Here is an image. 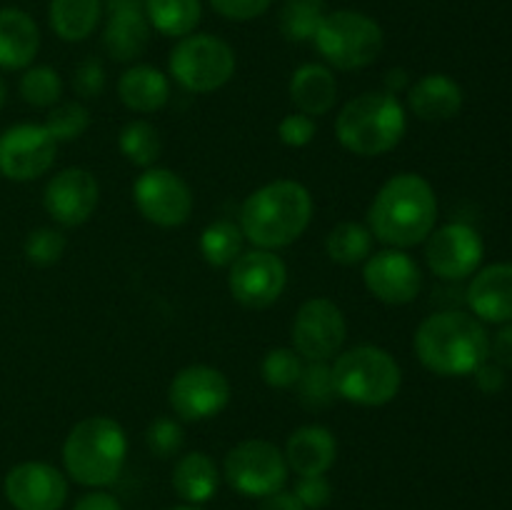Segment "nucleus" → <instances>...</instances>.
<instances>
[{"mask_svg": "<svg viewBox=\"0 0 512 510\" xmlns=\"http://www.w3.org/2000/svg\"><path fill=\"white\" fill-rule=\"evenodd\" d=\"M438 223V195L418 173L385 180L368 208V228L388 248H413L428 240Z\"/></svg>", "mask_w": 512, "mask_h": 510, "instance_id": "f257e3e1", "label": "nucleus"}, {"mask_svg": "<svg viewBox=\"0 0 512 510\" xmlns=\"http://www.w3.org/2000/svg\"><path fill=\"white\" fill-rule=\"evenodd\" d=\"M413 348L430 373L458 378L473 375L490 358V335L475 315L440 310L418 325Z\"/></svg>", "mask_w": 512, "mask_h": 510, "instance_id": "f03ea898", "label": "nucleus"}, {"mask_svg": "<svg viewBox=\"0 0 512 510\" xmlns=\"http://www.w3.org/2000/svg\"><path fill=\"white\" fill-rule=\"evenodd\" d=\"M313 220V195L298 180H273L245 198L240 230L260 250H280L300 238Z\"/></svg>", "mask_w": 512, "mask_h": 510, "instance_id": "7ed1b4c3", "label": "nucleus"}, {"mask_svg": "<svg viewBox=\"0 0 512 510\" xmlns=\"http://www.w3.org/2000/svg\"><path fill=\"white\" fill-rule=\"evenodd\" d=\"M128 435L118 420L90 415L70 428L63 443V465L70 480L83 488L103 490L123 473Z\"/></svg>", "mask_w": 512, "mask_h": 510, "instance_id": "20e7f679", "label": "nucleus"}, {"mask_svg": "<svg viewBox=\"0 0 512 510\" xmlns=\"http://www.w3.org/2000/svg\"><path fill=\"white\" fill-rule=\"evenodd\" d=\"M408 133V113L395 95L385 90L355 95L335 118L340 145L360 158H378L398 148Z\"/></svg>", "mask_w": 512, "mask_h": 510, "instance_id": "39448f33", "label": "nucleus"}, {"mask_svg": "<svg viewBox=\"0 0 512 510\" xmlns=\"http://www.w3.org/2000/svg\"><path fill=\"white\" fill-rule=\"evenodd\" d=\"M335 395L363 408H380L395 400L403 385L398 360L378 345H355L335 355Z\"/></svg>", "mask_w": 512, "mask_h": 510, "instance_id": "423d86ee", "label": "nucleus"}, {"mask_svg": "<svg viewBox=\"0 0 512 510\" xmlns=\"http://www.w3.org/2000/svg\"><path fill=\"white\" fill-rule=\"evenodd\" d=\"M313 43L328 68L363 70L383 53L385 33L378 20L360 10H333L325 13Z\"/></svg>", "mask_w": 512, "mask_h": 510, "instance_id": "0eeeda50", "label": "nucleus"}, {"mask_svg": "<svg viewBox=\"0 0 512 510\" xmlns=\"http://www.w3.org/2000/svg\"><path fill=\"white\" fill-rule=\"evenodd\" d=\"M168 70L188 93H213L235 75V50L218 35L190 33L170 50Z\"/></svg>", "mask_w": 512, "mask_h": 510, "instance_id": "6e6552de", "label": "nucleus"}, {"mask_svg": "<svg viewBox=\"0 0 512 510\" xmlns=\"http://www.w3.org/2000/svg\"><path fill=\"white\" fill-rule=\"evenodd\" d=\"M288 460L275 443L263 438H250L228 450L223 475L235 493L245 498H265L288 483Z\"/></svg>", "mask_w": 512, "mask_h": 510, "instance_id": "1a4fd4ad", "label": "nucleus"}, {"mask_svg": "<svg viewBox=\"0 0 512 510\" xmlns=\"http://www.w3.org/2000/svg\"><path fill=\"white\" fill-rule=\"evenodd\" d=\"M290 338H293V350L305 363H328L348 340L343 310L328 298L305 300L295 313Z\"/></svg>", "mask_w": 512, "mask_h": 510, "instance_id": "9d476101", "label": "nucleus"}, {"mask_svg": "<svg viewBox=\"0 0 512 510\" xmlns=\"http://www.w3.org/2000/svg\"><path fill=\"white\" fill-rule=\"evenodd\" d=\"M133 203L148 223L158 228H178L193 215V190L175 170L145 168L133 185Z\"/></svg>", "mask_w": 512, "mask_h": 510, "instance_id": "9b49d317", "label": "nucleus"}, {"mask_svg": "<svg viewBox=\"0 0 512 510\" xmlns=\"http://www.w3.org/2000/svg\"><path fill=\"white\" fill-rule=\"evenodd\" d=\"M168 403L180 420H210L228 408L230 380L213 365H188L170 380Z\"/></svg>", "mask_w": 512, "mask_h": 510, "instance_id": "f8f14e48", "label": "nucleus"}, {"mask_svg": "<svg viewBox=\"0 0 512 510\" xmlns=\"http://www.w3.org/2000/svg\"><path fill=\"white\" fill-rule=\"evenodd\" d=\"M288 285V268L275 250H248L240 253L230 265L228 288L230 295L243 308L265 310L275 305Z\"/></svg>", "mask_w": 512, "mask_h": 510, "instance_id": "ddd939ff", "label": "nucleus"}, {"mask_svg": "<svg viewBox=\"0 0 512 510\" xmlns=\"http://www.w3.org/2000/svg\"><path fill=\"white\" fill-rule=\"evenodd\" d=\"M58 158V143L45 125L18 123L0 133V175L30 183L48 173Z\"/></svg>", "mask_w": 512, "mask_h": 510, "instance_id": "4468645a", "label": "nucleus"}, {"mask_svg": "<svg viewBox=\"0 0 512 510\" xmlns=\"http://www.w3.org/2000/svg\"><path fill=\"white\" fill-rule=\"evenodd\" d=\"M483 238L468 223H448L425 240V263L438 278L465 280L483 263Z\"/></svg>", "mask_w": 512, "mask_h": 510, "instance_id": "2eb2a0df", "label": "nucleus"}, {"mask_svg": "<svg viewBox=\"0 0 512 510\" xmlns=\"http://www.w3.org/2000/svg\"><path fill=\"white\" fill-rule=\"evenodd\" d=\"M3 493L15 510H60L68 500V478L55 465L25 460L8 470Z\"/></svg>", "mask_w": 512, "mask_h": 510, "instance_id": "dca6fc26", "label": "nucleus"}, {"mask_svg": "<svg viewBox=\"0 0 512 510\" xmlns=\"http://www.w3.org/2000/svg\"><path fill=\"white\" fill-rule=\"evenodd\" d=\"M363 280L368 293L385 305L413 303L423 288V270L405 250L385 248L365 260Z\"/></svg>", "mask_w": 512, "mask_h": 510, "instance_id": "f3484780", "label": "nucleus"}, {"mask_svg": "<svg viewBox=\"0 0 512 510\" xmlns=\"http://www.w3.org/2000/svg\"><path fill=\"white\" fill-rule=\"evenodd\" d=\"M100 203V185L90 170L65 168L48 180L43 205L50 218L63 228H78L93 218Z\"/></svg>", "mask_w": 512, "mask_h": 510, "instance_id": "a211bd4d", "label": "nucleus"}, {"mask_svg": "<svg viewBox=\"0 0 512 510\" xmlns=\"http://www.w3.org/2000/svg\"><path fill=\"white\" fill-rule=\"evenodd\" d=\"M103 48L118 63H133L150 43L145 0H103Z\"/></svg>", "mask_w": 512, "mask_h": 510, "instance_id": "6ab92c4d", "label": "nucleus"}, {"mask_svg": "<svg viewBox=\"0 0 512 510\" xmlns=\"http://www.w3.org/2000/svg\"><path fill=\"white\" fill-rule=\"evenodd\" d=\"M468 305L480 323H510L512 263H493L475 270L468 285Z\"/></svg>", "mask_w": 512, "mask_h": 510, "instance_id": "aec40b11", "label": "nucleus"}, {"mask_svg": "<svg viewBox=\"0 0 512 510\" xmlns=\"http://www.w3.org/2000/svg\"><path fill=\"white\" fill-rule=\"evenodd\" d=\"M285 460L295 475H325L338 458V440L325 425H303L285 443Z\"/></svg>", "mask_w": 512, "mask_h": 510, "instance_id": "412c9836", "label": "nucleus"}, {"mask_svg": "<svg viewBox=\"0 0 512 510\" xmlns=\"http://www.w3.org/2000/svg\"><path fill=\"white\" fill-rule=\"evenodd\" d=\"M465 95L458 80L445 73H428L408 88V108L415 118L450 120L463 110Z\"/></svg>", "mask_w": 512, "mask_h": 510, "instance_id": "4be33fe9", "label": "nucleus"}, {"mask_svg": "<svg viewBox=\"0 0 512 510\" xmlns=\"http://www.w3.org/2000/svg\"><path fill=\"white\" fill-rule=\"evenodd\" d=\"M40 50V28L20 8H0V68L25 70Z\"/></svg>", "mask_w": 512, "mask_h": 510, "instance_id": "5701e85b", "label": "nucleus"}, {"mask_svg": "<svg viewBox=\"0 0 512 510\" xmlns=\"http://www.w3.org/2000/svg\"><path fill=\"white\" fill-rule=\"evenodd\" d=\"M290 100L298 113L318 118L328 115L338 100V80L333 68L323 63H305L290 78Z\"/></svg>", "mask_w": 512, "mask_h": 510, "instance_id": "b1692460", "label": "nucleus"}, {"mask_svg": "<svg viewBox=\"0 0 512 510\" xmlns=\"http://www.w3.org/2000/svg\"><path fill=\"white\" fill-rule=\"evenodd\" d=\"M118 98L133 113H155L170 100V80L153 65H130L118 80Z\"/></svg>", "mask_w": 512, "mask_h": 510, "instance_id": "393cba45", "label": "nucleus"}, {"mask_svg": "<svg viewBox=\"0 0 512 510\" xmlns=\"http://www.w3.org/2000/svg\"><path fill=\"white\" fill-rule=\"evenodd\" d=\"M220 488V470L203 450L185 453L173 468V490L188 505H203L215 498Z\"/></svg>", "mask_w": 512, "mask_h": 510, "instance_id": "a878e982", "label": "nucleus"}, {"mask_svg": "<svg viewBox=\"0 0 512 510\" xmlns=\"http://www.w3.org/2000/svg\"><path fill=\"white\" fill-rule=\"evenodd\" d=\"M103 20V0H50L48 23L65 43L88 40Z\"/></svg>", "mask_w": 512, "mask_h": 510, "instance_id": "bb28decb", "label": "nucleus"}, {"mask_svg": "<svg viewBox=\"0 0 512 510\" xmlns=\"http://www.w3.org/2000/svg\"><path fill=\"white\" fill-rule=\"evenodd\" d=\"M150 28L165 38H185L195 33L203 18V0H145Z\"/></svg>", "mask_w": 512, "mask_h": 510, "instance_id": "cd10ccee", "label": "nucleus"}, {"mask_svg": "<svg viewBox=\"0 0 512 510\" xmlns=\"http://www.w3.org/2000/svg\"><path fill=\"white\" fill-rule=\"evenodd\" d=\"M373 233L368 225L345 220L338 223L325 238V253L338 265H360L373 255Z\"/></svg>", "mask_w": 512, "mask_h": 510, "instance_id": "c85d7f7f", "label": "nucleus"}, {"mask_svg": "<svg viewBox=\"0 0 512 510\" xmlns=\"http://www.w3.org/2000/svg\"><path fill=\"white\" fill-rule=\"evenodd\" d=\"M243 230L233 220H215L200 233V253L213 268H230L243 253Z\"/></svg>", "mask_w": 512, "mask_h": 510, "instance_id": "c756f323", "label": "nucleus"}, {"mask_svg": "<svg viewBox=\"0 0 512 510\" xmlns=\"http://www.w3.org/2000/svg\"><path fill=\"white\" fill-rule=\"evenodd\" d=\"M118 148L125 160L138 168H153L155 160L160 158L163 140H160L158 128L148 120H130L118 135Z\"/></svg>", "mask_w": 512, "mask_h": 510, "instance_id": "7c9ffc66", "label": "nucleus"}, {"mask_svg": "<svg viewBox=\"0 0 512 510\" xmlns=\"http://www.w3.org/2000/svg\"><path fill=\"white\" fill-rule=\"evenodd\" d=\"M325 18V0H285L280 10V33L290 43H308L315 38Z\"/></svg>", "mask_w": 512, "mask_h": 510, "instance_id": "2f4dec72", "label": "nucleus"}, {"mask_svg": "<svg viewBox=\"0 0 512 510\" xmlns=\"http://www.w3.org/2000/svg\"><path fill=\"white\" fill-rule=\"evenodd\" d=\"M20 98L33 108H53L63 98V78L50 65H30L20 75Z\"/></svg>", "mask_w": 512, "mask_h": 510, "instance_id": "473e14b6", "label": "nucleus"}, {"mask_svg": "<svg viewBox=\"0 0 512 510\" xmlns=\"http://www.w3.org/2000/svg\"><path fill=\"white\" fill-rule=\"evenodd\" d=\"M295 388H298L300 403L308 410H323L338 398L335 395L333 368H330V363H305Z\"/></svg>", "mask_w": 512, "mask_h": 510, "instance_id": "72a5a7b5", "label": "nucleus"}, {"mask_svg": "<svg viewBox=\"0 0 512 510\" xmlns=\"http://www.w3.org/2000/svg\"><path fill=\"white\" fill-rule=\"evenodd\" d=\"M43 125L53 135L55 143H70V140H78L90 128V110L78 100L58 103L50 108Z\"/></svg>", "mask_w": 512, "mask_h": 510, "instance_id": "f704fd0d", "label": "nucleus"}, {"mask_svg": "<svg viewBox=\"0 0 512 510\" xmlns=\"http://www.w3.org/2000/svg\"><path fill=\"white\" fill-rule=\"evenodd\" d=\"M303 368L305 360L293 348H273L265 353L263 363H260V375L270 388L288 390L295 388Z\"/></svg>", "mask_w": 512, "mask_h": 510, "instance_id": "c9c22d12", "label": "nucleus"}, {"mask_svg": "<svg viewBox=\"0 0 512 510\" xmlns=\"http://www.w3.org/2000/svg\"><path fill=\"white\" fill-rule=\"evenodd\" d=\"M65 235L55 228H35L33 233H28L25 238V258L30 265H38V268H50V265L58 263L65 255Z\"/></svg>", "mask_w": 512, "mask_h": 510, "instance_id": "e433bc0d", "label": "nucleus"}, {"mask_svg": "<svg viewBox=\"0 0 512 510\" xmlns=\"http://www.w3.org/2000/svg\"><path fill=\"white\" fill-rule=\"evenodd\" d=\"M183 443H185L183 425H180L175 418H168V415L155 418L153 423L148 425V430H145V445H148V450L155 455V458H163V460L173 458V455L180 453Z\"/></svg>", "mask_w": 512, "mask_h": 510, "instance_id": "4c0bfd02", "label": "nucleus"}, {"mask_svg": "<svg viewBox=\"0 0 512 510\" xmlns=\"http://www.w3.org/2000/svg\"><path fill=\"white\" fill-rule=\"evenodd\" d=\"M73 90L85 100L98 98L105 90V68L98 58H85L73 70Z\"/></svg>", "mask_w": 512, "mask_h": 510, "instance_id": "58836bf2", "label": "nucleus"}, {"mask_svg": "<svg viewBox=\"0 0 512 510\" xmlns=\"http://www.w3.org/2000/svg\"><path fill=\"white\" fill-rule=\"evenodd\" d=\"M315 133H318L315 118H310V115L305 113L285 115L278 125V138L283 140L288 148H305L308 143H313Z\"/></svg>", "mask_w": 512, "mask_h": 510, "instance_id": "ea45409f", "label": "nucleus"}, {"mask_svg": "<svg viewBox=\"0 0 512 510\" xmlns=\"http://www.w3.org/2000/svg\"><path fill=\"white\" fill-rule=\"evenodd\" d=\"M295 495L305 510H320L333 500V485L325 475H305L295 483Z\"/></svg>", "mask_w": 512, "mask_h": 510, "instance_id": "a19ab883", "label": "nucleus"}, {"mask_svg": "<svg viewBox=\"0 0 512 510\" xmlns=\"http://www.w3.org/2000/svg\"><path fill=\"white\" fill-rule=\"evenodd\" d=\"M208 3L225 20L248 23V20H255L268 13L273 0H208Z\"/></svg>", "mask_w": 512, "mask_h": 510, "instance_id": "79ce46f5", "label": "nucleus"}, {"mask_svg": "<svg viewBox=\"0 0 512 510\" xmlns=\"http://www.w3.org/2000/svg\"><path fill=\"white\" fill-rule=\"evenodd\" d=\"M473 378H475V385L488 395H498L500 390L505 388V383H508V375H505L503 365L490 363V360H485V363L475 370Z\"/></svg>", "mask_w": 512, "mask_h": 510, "instance_id": "37998d69", "label": "nucleus"}, {"mask_svg": "<svg viewBox=\"0 0 512 510\" xmlns=\"http://www.w3.org/2000/svg\"><path fill=\"white\" fill-rule=\"evenodd\" d=\"M490 355L498 365H503L505 370H512V320L505 323L503 328L495 333V338L490 340Z\"/></svg>", "mask_w": 512, "mask_h": 510, "instance_id": "c03bdc74", "label": "nucleus"}, {"mask_svg": "<svg viewBox=\"0 0 512 510\" xmlns=\"http://www.w3.org/2000/svg\"><path fill=\"white\" fill-rule=\"evenodd\" d=\"M73 510H123L120 500L105 490H90L75 500Z\"/></svg>", "mask_w": 512, "mask_h": 510, "instance_id": "a18cd8bd", "label": "nucleus"}, {"mask_svg": "<svg viewBox=\"0 0 512 510\" xmlns=\"http://www.w3.org/2000/svg\"><path fill=\"white\" fill-rule=\"evenodd\" d=\"M258 510H305L303 503L298 500V495L293 490H278L273 495H265L260 498V508Z\"/></svg>", "mask_w": 512, "mask_h": 510, "instance_id": "49530a36", "label": "nucleus"}, {"mask_svg": "<svg viewBox=\"0 0 512 510\" xmlns=\"http://www.w3.org/2000/svg\"><path fill=\"white\" fill-rule=\"evenodd\" d=\"M383 83H385V93L395 95V98H398L403 90L410 88V78H408V73H405L403 68L388 70V73H385V78H383Z\"/></svg>", "mask_w": 512, "mask_h": 510, "instance_id": "de8ad7c7", "label": "nucleus"}, {"mask_svg": "<svg viewBox=\"0 0 512 510\" xmlns=\"http://www.w3.org/2000/svg\"><path fill=\"white\" fill-rule=\"evenodd\" d=\"M5 100H8V85H5V80L0 78V108L5 105Z\"/></svg>", "mask_w": 512, "mask_h": 510, "instance_id": "09e8293b", "label": "nucleus"}, {"mask_svg": "<svg viewBox=\"0 0 512 510\" xmlns=\"http://www.w3.org/2000/svg\"><path fill=\"white\" fill-rule=\"evenodd\" d=\"M170 510H203V508H200V505H188V503H185V505H175V508H170Z\"/></svg>", "mask_w": 512, "mask_h": 510, "instance_id": "8fccbe9b", "label": "nucleus"}]
</instances>
